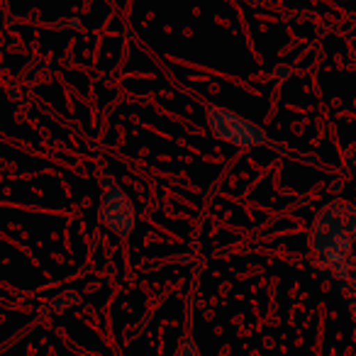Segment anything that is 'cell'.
<instances>
[{"mask_svg":"<svg viewBox=\"0 0 356 356\" xmlns=\"http://www.w3.org/2000/svg\"><path fill=\"white\" fill-rule=\"evenodd\" d=\"M356 208L349 200H332L310 227V252L322 273L344 288H356Z\"/></svg>","mask_w":356,"mask_h":356,"instance_id":"6da1fadb","label":"cell"},{"mask_svg":"<svg viewBox=\"0 0 356 356\" xmlns=\"http://www.w3.org/2000/svg\"><path fill=\"white\" fill-rule=\"evenodd\" d=\"M205 120H208L210 132L215 134L218 139L227 144H234V147H271L278 149V152L288 154L281 144H276L268 132L259 124H254L252 120L242 118V115L232 113L227 108H218V105H205Z\"/></svg>","mask_w":356,"mask_h":356,"instance_id":"7a4b0ae2","label":"cell"},{"mask_svg":"<svg viewBox=\"0 0 356 356\" xmlns=\"http://www.w3.org/2000/svg\"><path fill=\"white\" fill-rule=\"evenodd\" d=\"M100 222L118 237H129L137 227L134 203L113 176L100 178Z\"/></svg>","mask_w":356,"mask_h":356,"instance_id":"3957f363","label":"cell"},{"mask_svg":"<svg viewBox=\"0 0 356 356\" xmlns=\"http://www.w3.org/2000/svg\"><path fill=\"white\" fill-rule=\"evenodd\" d=\"M176 356H200L198 344H195V341L191 339V337H186V339L181 341V346H178Z\"/></svg>","mask_w":356,"mask_h":356,"instance_id":"277c9868","label":"cell"},{"mask_svg":"<svg viewBox=\"0 0 356 356\" xmlns=\"http://www.w3.org/2000/svg\"><path fill=\"white\" fill-rule=\"evenodd\" d=\"M346 171H349L351 176H356V144L346 152Z\"/></svg>","mask_w":356,"mask_h":356,"instance_id":"5b68a950","label":"cell"},{"mask_svg":"<svg viewBox=\"0 0 356 356\" xmlns=\"http://www.w3.org/2000/svg\"><path fill=\"white\" fill-rule=\"evenodd\" d=\"M276 74H278V79H288L286 74H291V69H288V66H278Z\"/></svg>","mask_w":356,"mask_h":356,"instance_id":"8992f818","label":"cell"}]
</instances>
